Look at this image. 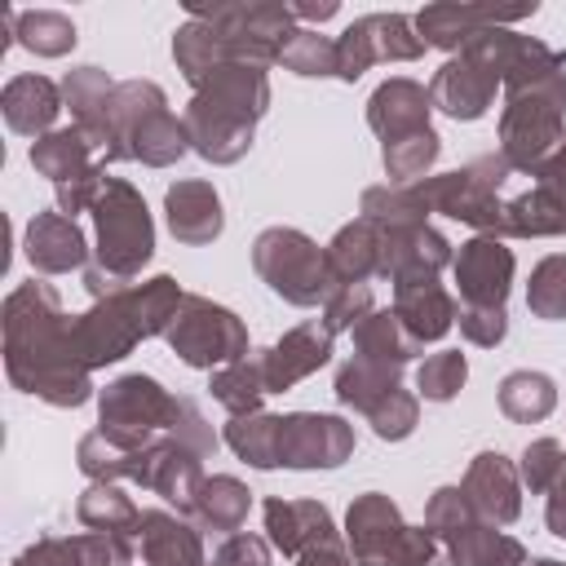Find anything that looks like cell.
Segmentation results:
<instances>
[{"label":"cell","instance_id":"obj_1","mask_svg":"<svg viewBox=\"0 0 566 566\" xmlns=\"http://www.w3.org/2000/svg\"><path fill=\"white\" fill-rule=\"evenodd\" d=\"M4 371L22 394L44 398L49 407H80L93 394L88 367L71 345L62 296L40 279L18 283L4 296Z\"/></svg>","mask_w":566,"mask_h":566},{"label":"cell","instance_id":"obj_2","mask_svg":"<svg viewBox=\"0 0 566 566\" xmlns=\"http://www.w3.org/2000/svg\"><path fill=\"white\" fill-rule=\"evenodd\" d=\"M566 142V53L526 35L504 75L500 155L513 172H539V164Z\"/></svg>","mask_w":566,"mask_h":566},{"label":"cell","instance_id":"obj_3","mask_svg":"<svg viewBox=\"0 0 566 566\" xmlns=\"http://www.w3.org/2000/svg\"><path fill=\"white\" fill-rule=\"evenodd\" d=\"M270 106V80L256 62H226L217 66L186 106V137L190 150L208 164H239L252 150L256 119Z\"/></svg>","mask_w":566,"mask_h":566},{"label":"cell","instance_id":"obj_4","mask_svg":"<svg viewBox=\"0 0 566 566\" xmlns=\"http://www.w3.org/2000/svg\"><path fill=\"white\" fill-rule=\"evenodd\" d=\"M93 226H97V248H93V265H84V287L93 301H102L133 287L142 265L155 256V221L146 199L124 177H106L93 203Z\"/></svg>","mask_w":566,"mask_h":566},{"label":"cell","instance_id":"obj_5","mask_svg":"<svg viewBox=\"0 0 566 566\" xmlns=\"http://www.w3.org/2000/svg\"><path fill=\"white\" fill-rule=\"evenodd\" d=\"M522 40L517 31L509 27H486L482 35H473L460 53H451L438 75L429 80V102L451 115V119H482L495 102V88L504 84L513 57L522 53Z\"/></svg>","mask_w":566,"mask_h":566},{"label":"cell","instance_id":"obj_6","mask_svg":"<svg viewBox=\"0 0 566 566\" xmlns=\"http://www.w3.org/2000/svg\"><path fill=\"white\" fill-rule=\"evenodd\" d=\"M345 535L358 566H451L442 544L424 526H407L398 504L380 491H367L349 504Z\"/></svg>","mask_w":566,"mask_h":566},{"label":"cell","instance_id":"obj_7","mask_svg":"<svg viewBox=\"0 0 566 566\" xmlns=\"http://www.w3.org/2000/svg\"><path fill=\"white\" fill-rule=\"evenodd\" d=\"M252 270L261 274V283L283 296L287 305H327V296L336 292L332 265H327V248H318L310 234L292 230V226H270L256 234L252 243Z\"/></svg>","mask_w":566,"mask_h":566},{"label":"cell","instance_id":"obj_8","mask_svg":"<svg viewBox=\"0 0 566 566\" xmlns=\"http://www.w3.org/2000/svg\"><path fill=\"white\" fill-rule=\"evenodd\" d=\"M115 137L124 159H142L150 168H168L190 150L186 119L168 111V97L150 80L115 84Z\"/></svg>","mask_w":566,"mask_h":566},{"label":"cell","instance_id":"obj_9","mask_svg":"<svg viewBox=\"0 0 566 566\" xmlns=\"http://www.w3.org/2000/svg\"><path fill=\"white\" fill-rule=\"evenodd\" d=\"M509 177H517V172L495 150V155H482V159H473V164H464L455 172H433V177L416 181V190H420V199H424L429 212H442L451 221L473 226L478 234H495L500 239Z\"/></svg>","mask_w":566,"mask_h":566},{"label":"cell","instance_id":"obj_10","mask_svg":"<svg viewBox=\"0 0 566 566\" xmlns=\"http://www.w3.org/2000/svg\"><path fill=\"white\" fill-rule=\"evenodd\" d=\"M424 531L442 544L451 566H522L526 562V548L500 526H491L486 517H478V509L460 486H438L429 495Z\"/></svg>","mask_w":566,"mask_h":566},{"label":"cell","instance_id":"obj_11","mask_svg":"<svg viewBox=\"0 0 566 566\" xmlns=\"http://www.w3.org/2000/svg\"><path fill=\"white\" fill-rule=\"evenodd\" d=\"M172 407H177V394H168L155 376L128 371V376H119V380H111L102 389V398H97V429L115 447L142 451V447H150L155 438L168 433Z\"/></svg>","mask_w":566,"mask_h":566},{"label":"cell","instance_id":"obj_12","mask_svg":"<svg viewBox=\"0 0 566 566\" xmlns=\"http://www.w3.org/2000/svg\"><path fill=\"white\" fill-rule=\"evenodd\" d=\"M164 340L172 345V354L186 367H199V371H212V367H226V363H239L243 354H252L243 318L208 296H195V292H186Z\"/></svg>","mask_w":566,"mask_h":566},{"label":"cell","instance_id":"obj_13","mask_svg":"<svg viewBox=\"0 0 566 566\" xmlns=\"http://www.w3.org/2000/svg\"><path fill=\"white\" fill-rule=\"evenodd\" d=\"M336 398L345 407H354L358 416H367V424L385 442L411 438V429L420 420V398L402 389L398 371L363 363V358H349V363L336 367Z\"/></svg>","mask_w":566,"mask_h":566},{"label":"cell","instance_id":"obj_14","mask_svg":"<svg viewBox=\"0 0 566 566\" xmlns=\"http://www.w3.org/2000/svg\"><path fill=\"white\" fill-rule=\"evenodd\" d=\"M429 44L416 35V22L407 13H367L358 22H349L340 35H336V75L340 80H358L367 66L376 62H416Z\"/></svg>","mask_w":566,"mask_h":566},{"label":"cell","instance_id":"obj_15","mask_svg":"<svg viewBox=\"0 0 566 566\" xmlns=\"http://www.w3.org/2000/svg\"><path fill=\"white\" fill-rule=\"evenodd\" d=\"M566 234V142L539 164L535 181L504 199L500 239H553Z\"/></svg>","mask_w":566,"mask_h":566},{"label":"cell","instance_id":"obj_16","mask_svg":"<svg viewBox=\"0 0 566 566\" xmlns=\"http://www.w3.org/2000/svg\"><path fill=\"white\" fill-rule=\"evenodd\" d=\"M137 340H146V327H142L133 287H124L115 296H102V301H93V310L71 318V345H75V354L88 371L106 367V363H119L124 354L137 349Z\"/></svg>","mask_w":566,"mask_h":566},{"label":"cell","instance_id":"obj_17","mask_svg":"<svg viewBox=\"0 0 566 566\" xmlns=\"http://www.w3.org/2000/svg\"><path fill=\"white\" fill-rule=\"evenodd\" d=\"M354 455V424L323 411H292L283 416L279 433V464L287 469H336Z\"/></svg>","mask_w":566,"mask_h":566},{"label":"cell","instance_id":"obj_18","mask_svg":"<svg viewBox=\"0 0 566 566\" xmlns=\"http://www.w3.org/2000/svg\"><path fill=\"white\" fill-rule=\"evenodd\" d=\"M451 270H455V287H460V301L464 305L504 310L509 287H513V252L504 248V239L473 234L469 243H460Z\"/></svg>","mask_w":566,"mask_h":566},{"label":"cell","instance_id":"obj_19","mask_svg":"<svg viewBox=\"0 0 566 566\" xmlns=\"http://www.w3.org/2000/svg\"><path fill=\"white\" fill-rule=\"evenodd\" d=\"M380 226V221H376ZM455 261L451 243L429 226V221H402V226H380V270L376 279H438V270Z\"/></svg>","mask_w":566,"mask_h":566},{"label":"cell","instance_id":"obj_20","mask_svg":"<svg viewBox=\"0 0 566 566\" xmlns=\"http://www.w3.org/2000/svg\"><path fill=\"white\" fill-rule=\"evenodd\" d=\"M137 486L164 495L168 504H177V513H190V509H195V495H199V486H203V455L164 433V438H155L150 447H142Z\"/></svg>","mask_w":566,"mask_h":566},{"label":"cell","instance_id":"obj_21","mask_svg":"<svg viewBox=\"0 0 566 566\" xmlns=\"http://www.w3.org/2000/svg\"><path fill=\"white\" fill-rule=\"evenodd\" d=\"M62 102L71 106L75 124L93 137V146L102 150V164L124 159L119 155V137H115V84L106 80V71L97 66H80L62 80Z\"/></svg>","mask_w":566,"mask_h":566},{"label":"cell","instance_id":"obj_22","mask_svg":"<svg viewBox=\"0 0 566 566\" xmlns=\"http://www.w3.org/2000/svg\"><path fill=\"white\" fill-rule=\"evenodd\" d=\"M535 13V0L531 4H517V9H491V4H424L416 13V35L433 49H447V53H460L473 35H482L486 27H500V22H517V18H531Z\"/></svg>","mask_w":566,"mask_h":566},{"label":"cell","instance_id":"obj_23","mask_svg":"<svg viewBox=\"0 0 566 566\" xmlns=\"http://www.w3.org/2000/svg\"><path fill=\"white\" fill-rule=\"evenodd\" d=\"M429 111H433L429 88L416 84V80H407V75H394V80H385V84L371 93V102H367V124H371V133L380 137V146H394V142H407V137L429 133V128H433V124H429Z\"/></svg>","mask_w":566,"mask_h":566},{"label":"cell","instance_id":"obj_24","mask_svg":"<svg viewBox=\"0 0 566 566\" xmlns=\"http://www.w3.org/2000/svg\"><path fill=\"white\" fill-rule=\"evenodd\" d=\"M460 491L469 495L478 517H486L491 526H509L522 513V478H517L513 460L500 451H478L464 469Z\"/></svg>","mask_w":566,"mask_h":566},{"label":"cell","instance_id":"obj_25","mask_svg":"<svg viewBox=\"0 0 566 566\" xmlns=\"http://www.w3.org/2000/svg\"><path fill=\"white\" fill-rule=\"evenodd\" d=\"M13 566H133V535H40L13 557Z\"/></svg>","mask_w":566,"mask_h":566},{"label":"cell","instance_id":"obj_26","mask_svg":"<svg viewBox=\"0 0 566 566\" xmlns=\"http://www.w3.org/2000/svg\"><path fill=\"white\" fill-rule=\"evenodd\" d=\"M261 358H265V389L270 394H283L296 380L314 376L332 358V332L318 318L314 323H301V327L283 332L270 349H261Z\"/></svg>","mask_w":566,"mask_h":566},{"label":"cell","instance_id":"obj_27","mask_svg":"<svg viewBox=\"0 0 566 566\" xmlns=\"http://www.w3.org/2000/svg\"><path fill=\"white\" fill-rule=\"evenodd\" d=\"M164 217L177 243L203 248L212 239H221L226 230V212H221V195L212 181H177L164 190Z\"/></svg>","mask_w":566,"mask_h":566},{"label":"cell","instance_id":"obj_28","mask_svg":"<svg viewBox=\"0 0 566 566\" xmlns=\"http://www.w3.org/2000/svg\"><path fill=\"white\" fill-rule=\"evenodd\" d=\"M389 310L402 318V327H407L420 345L442 340V336L455 327V318H460V305L451 301V292H447L438 279H429V274H424V279H398Z\"/></svg>","mask_w":566,"mask_h":566},{"label":"cell","instance_id":"obj_29","mask_svg":"<svg viewBox=\"0 0 566 566\" xmlns=\"http://www.w3.org/2000/svg\"><path fill=\"white\" fill-rule=\"evenodd\" d=\"M261 517H265V531H270L265 539L283 557H301L305 548H314L323 539H336L332 513L318 500H283V495H270L261 504Z\"/></svg>","mask_w":566,"mask_h":566},{"label":"cell","instance_id":"obj_30","mask_svg":"<svg viewBox=\"0 0 566 566\" xmlns=\"http://www.w3.org/2000/svg\"><path fill=\"white\" fill-rule=\"evenodd\" d=\"M27 261L40 274H71L88 265V243L75 217L66 212H35L27 226Z\"/></svg>","mask_w":566,"mask_h":566},{"label":"cell","instance_id":"obj_31","mask_svg":"<svg viewBox=\"0 0 566 566\" xmlns=\"http://www.w3.org/2000/svg\"><path fill=\"white\" fill-rule=\"evenodd\" d=\"M142 562L146 566H212L199 526L164 509H142Z\"/></svg>","mask_w":566,"mask_h":566},{"label":"cell","instance_id":"obj_32","mask_svg":"<svg viewBox=\"0 0 566 566\" xmlns=\"http://www.w3.org/2000/svg\"><path fill=\"white\" fill-rule=\"evenodd\" d=\"M4 124L18 133V137H49L53 133V119L62 111V88L44 75H13L4 84Z\"/></svg>","mask_w":566,"mask_h":566},{"label":"cell","instance_id":"obj_33","mask_svg":"<svg viewBox=\"0 0 566 566\" xmlns=\"http://www.w3.org/2000/svg\"><path fill=\"white\" fill-rule=\"evenodd\" d=\"M327 265H332L336 287L367 283L380 270V226L371 217H354L349 226H340L327 243Z\"/></svg>","mask_w":566,"mask_h":566},{"label":"cell","instance_id":"obj_34","mask_svg":"<svg viewBox=\"0 0 566 566\" xmlns=\"http://www.w3.org/2000/svg\"><path fill=\"white\" fill-rule=\"evenodd\" d=\"M354 358H363V363H376V367H389V371H398L402 363H411L424 345L402 327V318L394 314V310H371L354 332Z\"/></svg>","mask_w":566,"mask_h":566},{"label":"cell","instance_id":"obj_35","mask_svg":"<svg viewBox=\"0 0 566 566\" xmlns=\"http://www.w3.org/2000/svg\"><path fill=\"white\" fill-rule=\"evenodd\" d=\"M172 57H177V71L199 88L217 66L234 62L230 53V40L221 35V27L203 22V18H190L177 35H172Z\"/></svg>","mask_w":566,"mask_h":566},{"label":"cell","instance_id":"obj_36","mask_svg":"<svg viewBox=\"0 0 566 566\" xmlns=\"http://www.w3.org/2000/svg\"><path fill=\"white\" fill-rule=\"evenodd\" d=\"M248 509H252V491L230 478V473H217V478H203L199 495H195V526L199 531H221V535H234L243 522H248Z\"/></svg>","mask_w":566,"mask_h":566},{"label":"cell","instance_id":"obj_37","mask_svg":"<svg viewBox=\"0 0 566 566\" xmlns=\"http://www.w3.org/2000/svg\"><path fill=\"white\" fill-rule=\"evenodd\" d=\"M75 517L102 535H142V509L115 482H88V491L75 504Z\"/></svg>","mask_w":566,"mask_h":566},{"label":"cell","instance_id":"obj_38","mask_svg":"<svg viewBox=\"0 0 566 566\" xmlns=\"http://www.w3.org/2000/svg\"><path fill=\"white\" fill-rule=\"evenodd\" d=\"M212 398L230 411V416H252L261 411V398L270 394L265 389V358L261 354H243L239 363H226L212 371Z\"/></svg>","mask_w":566,"mask_h":566},{"label":"cell","instance_id":"obj_39","mask_svg":"<svg viewBox=\"0 0 566 566\" xmlns=\"http://www.w3.org/2000/svg\"><path fill=\"white\" fill-rule=\"evenodd\" d=\"M557 407V385L544 371H509L500 380V411L517 424H539Z\"/></svg>","mask_w":566,"mask_h":566},{"label":"cell","instance_id":"obj_40","mask_svg":"<svg viewBox=\"0 0 566 566\" xmlns=\"http://www.w3.org/2000/svg\"><path fill=\"white\" fill-rule=\"evenodd\" d=\"M279 433H283V416H265V411L230 416L226 447L252 469H279Z\"/></svg>","mask_w":566,"mask_h":566},{"label":"cell","instance_id":"obj_41","mask_svg":"<svg viewBox=\"0 0 566 566\" xmlns=\"http://www.w3.org/2000/svg\"><path fill=\"white\" fill-rule=\"evenodd\" d=\"M75 460L88 473V482H137V473H142V451L115 447L102 429H93V433L80 438Z\"/></svg>","mask_w":566,"mask_h":566},{"label":"cell","instance_id":"obj_42","mask_svg":"<svg viewBox=\"0 0 566 566\" xmlns=\"http://www.w3.org/2000/svg\"><path fill=\"white\" fill-rule=\"evenodd\" d=\"M13 40L35 57H62L75 49V22L57 9H31V13H18Z\"/></svg>","mask_w":566,"mask_h":566},{"label":"cell","instance_id":"obj_43","mask_svg":"<svg viewBox=\"0 0 566 566\" xmlns=\"http://www.w3.org/2000/svg\"><path fill=\"white\" fill-rule=\"evenodd\" d=\"M526 310H531L535 318H544V323L566 318V252H553V256H544V261L531 270Z\"/></svg>","mask_w":566,"mask_h":566},{"label":"cell","instance_id":"obj_44","mask_svg":"<svg viewBox=\"0 0 566 566\" xmlns=\"http://www.w3.org/2000/svg\"><path fill=\"white\" fill-rule=\"evenodd\" d=\"M279 62H283L287 71H296V75H336V66H340L336 40H332V35H318V31H305V27H296V31L283 40Z\"/></svg>","mask_w":566,"mask_h":566},{"label":"cell","instance_id":"obj_45","mask_svg":"<svg viewBox=\"0 0 566 566\" xmlns=\"http://www.w3.org/2000/svg\"><path fill=\"white\" fill-rule=\"evenodd\" d=\"M469 380V363L460 349H438L416 367V394L429 402H451Z\"/></svg>","mask_w":566,"mask_h":566},{"label":"cell","instance_id":"obj_46","mask_svg":"<svg viewBox=\"0 0 566 566\" xmlns=\"http://www.w3.org/2000/svg\"><path fill=\"white\" fill-rule=\"evenodd\" d=\"M562 464H566V447H562L557 438H535V442H526V451H522L517 478L531 486V495H548L553 482L562 478Z\"/></svg>","mask_w":566,"mask_h":566},{"label":"cell","instance_id":"obj_47","mask_svg":"<svg viewBox=\"0 0 566 566\" xmlns=\"http://www.w3.org/2000/svg\"><path fill=\"white\" fill-rule=\"evenodd\" d=\"M371 310H376L371 283H340V287L327 296V305H323V323H327L332 336H336V332H354Z\"/></svg>","mask_w":566,"mask_h":566},{"label":"cell","instance_id":"obj_48","mask_svg":"<svg viewBox=\"0 0 566 566\" xmlns=\"http://www.w3.org/2000/svg\"><path fill=\"white\" fill-rule=\"evenodd\" d=\"M168 438H177V442H186L190 451H199L203 460L217 451V433H212V424H208V416L199 411V402L195 398H181L177 394V407H172V424H168Z\"/></svg>","mask_w":566,"mask_h":566},{"label":"cell","instance_id":"obj_49","mask_svg":"<svg viewBox=\"0 0 566 566\" xmlns=\"http://www.w3.org/2000/svg\"><path fill=\"white\" fill-rule=\"evenodd\" d=\"M460 336L478 349H495L509 336V314L504 310H486V305H460Z\"/></svg>","mask_w":566,"mask_h":566},{"label":"cell","instance_id":"obj_50","mask_svg":"<svg viewBox=\"0 0 566 566\" xmlns=\"http://www.w3.org/2000/svg\"><path fill=\"white\" fill-rule=\"evenodd\" d=\"M212 562L217 566H270V539L248 535V531H234V535H226V544L217 548Z\"/></svg>","mask_w":566,"mask_h":566},{"label":"cell","instance_id":"obj_51","mask_svg":"<svg viewBox=\"0 0 566 566\" xmlns=\"http://www.w3.org/2000/svg\"><path fill=\"white\" fill-rule=\"evenodd\" d=\"M292 566H358L354 562V553L340 544V535L336 539H323V544H314V548H305L301 557H292Z\"/></svg>","mask_w":566,"mask_h":566},{"label":"cell","instance_id":"obj_52","mask_svg":"<svg viewBox=\"0 0 566 566\" xmlns=\"http://www.w3.org/2000/svg\"><path fill=\"white\" fill-rule=\"evenodd\" d=\"M544 522H548V531H553L557 539H566V464H562V478H557V482H553V491H548Z\"/></svg>","mask_w":566,"mask_h":566},{"label":"cell","instance_id":"obj_53","mask_svg":"<svg viewBox=\"0 0 566 566\" xmlns=\"http://www.w3.org/2000/svg\"><path fill=\"white\" fill-rule=\"evenodd\" d=\"M336 13V0H327V4H292V18H314V22H323V18H332Z\"/></svg>","mask_w":566,"mask_h":566},{"label":"cell","instance_id":"obj_54","mask_svg":"<svg viewBox=\"0 0 566 566\" xmlns=\"http://www.w3.org/2000/svg\"><path fill=\"white\" fill-rule=\"evenodd\" d=\"M522 566H566V562H553V557H526Z\"/></svg>","mask_w":566,"mask_h":566}]
</instances>
